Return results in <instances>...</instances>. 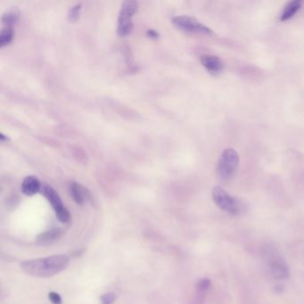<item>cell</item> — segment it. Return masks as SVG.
I'll return each instance as SVG.
<instances>
[{"mask_svg": "<svg viewBox=\"0 0 304 304\" xmlns=\"http://www.w3.org/2000/svg\"><path fill=\"white\" fill-rule=\"evenodd\" d=\"M13 39V27L4 26L0 32V47L4 48L10 44Z\"/></svg>", "mask_w": 304, "mask_h": 304, "instance_id": "cell-14", "label": "cell"}, {"mask_svg": "<svg viewBox=\"0 0 304 304\" xmlns=\"http://www.w3.org/2000/svg\"><path fill=\"white\" fill-rule=\"evenodd\" d=\"M41 186L42 185L40 184L38 178L34 176H28L22 181L21 190L25 195L31 196V195L37 194L38 192H40Z\"/></svg>", "mask_w": 304, "mask_h": 304, "instance_id": "cell-10", "label": "cell"}, {"mask_svg": "<svg viewBox=\"0 0 304 304\" xmlns=\"http://www.w3.org/2000/svg\"><path fill=\"white\" fill-rule=\"evenodd\" d=\"M301 7H302V1H300V0L291 1L290 3H288L286 5V7L281 13L280 20L285 22V21H287V20L291 19L292 17H294L295 14L300 10Z\"/></svg>", "mask_w": 304, "mask_h": 304, "instance_id": "cell-11", "label": "cell"}, {"mask_svg": "<svg viewBox=\"0 0 304 304\" xmlns=\"http://www.w3.org/2000/svg\"><path fill=\"white\" fill-rule=\"evenodd\" d=\"M269 267L274 278L286 279L289 277V269L286 262L279 256L272 255L269 258Z\"/></svg>", "mask_w": 304, "mask_h": 304, "instance_id": "cell-7", "label": "cell"}, {"mask_svg": "<svg viewBox=\"0 0 304 304\" xmlns=\"http://www.w3.org/2000/svg\"><path fill=\"white\" fill-rule=\"evenodd\" d=\"M212 199L218 207L224 212L236 215L240 212V203L237 198L231 196L225 190L216 186L212 190Z\"/></svg>", "mask_w": 304, "mask_h": 304, "instance_id": "cell-5", "label": "cell"}, {"mask_svg": "<svg viewBox=\"0 0 304 304\" xmlns=\"http://www.w3.org/2000/svg\"><path fill=\"white\" fill-rule=\"evenodd\" d=\"M116 301L115 293H107L101 296L102 304H114Z\"/></svg>", "mask_w": 304, "mask_h": 304, "instance_id": "cell-16", "label": "cell"}, {"mask_svg": "<svg viewBox=\"0 0 304 304\" xmlns=\"http://www.w3.org/2000/svg\"><path fill=\"white\" fill-rule=\"evenodd\" d=\"M40 192L47 198L50 204L52 205L58 221L62 222V223H67L68 221H70V218H71L70 213L68 212L66 208L63 206L62 200L60 198L59 194L56 190L54 189L52 186L47 185V184H43L41 186Z\"/></svg>", "mask_w": 304, "mask_h": 304, "instance_id": "cell-3", "label": "cell"}, {"mask_svg": "<svg viewBox=\"0 0 304 304\" xmlns=\"http://www.w3.org/2000/svg\"><path fill=\"white\" fill-rule=\"evenodd\" d=\"M211 287V280L208 278H203L201 280H199L196 285L197 289L200 291H206Z\"/></svg>", "mask_w": 304, "mask_h": 304, "instance_id": "cell-17", "label": "cell"}, {"mask_svg": "<svg viewBox=\"0 0 304 304\" xmlns=\"http://www.w3.org/2000/svg\"><path fill=\"white\" fill-rule=\"evenodd\" d=\"M138 4L136 1H125L120 10L117 23V33L121 37H125L131 33L133 30L132 17L137 13Z\"/></svg>", "mask_w": 304, "mask_h": 304, "instance_id": "cell-2", "label": "cell"}, {"mask_svg": "<svg viewBox=\"0 0 304 304\" xmlns=\"http://www.w3.org/2000/svg\"><path fill=\"white\" fill-rule=\"evenodd\" d=\"M201 63L210 73L217 75L224 69V63L220 58L212 55H203L201 57Z\"/></svg>", "mask_w": 304, "mask_h": 304, "instance_id": "cell-8", "label": "cell"}, {"mask_svg": "<svg viewBox=\"0 0 304 304\" xmlns=\"http://www.w3.org/2000/svg\"><path fill=\"white\" fill-rule=\"evenodd\" d=\"M62 235L61 230L58 229H50L48 231H45L43 233L40 234L37 238V242L40 244H47L50 243L54 242L60 238Z\"/></svg>", "mask_w": 304, "mask_h": 304, "instance_id": "cell-12", "label": "cell"}, {"mask_svg": "<svg viewBox=\"0 0 304 304\" xmlns=\"http://www.w3.org/2000/svg\"><path fill=\"white\" fill-rule=\"evenodd\" d=\"M172 22L175 26L182 31L192 33H202V34H212V31L196 19L190 16H176L172 19Z\"/></svg>", "mask_w": 304, "mask_h": 304, "instance_id": "cell-6", "label": "cell"}, {"mask_svg": "<svg viewBox=\"0 0 304 304\" xmlns=\"http://www.w3.org/2000/svg\"><path fill=\"white\" fill-rule=\"evenodd\" d=\"M49 298L50 302L53 304H62L61 296L56 292H50L49 294Z\"/></svg>", "mask_w": 304, "mask_h": 304, "instance_id": "cell-18", "label": "cell"}, {"mask_svg": "<svg viewBox=\"0 0 304 304\" xmlns=\"http://www.w3.org/2000/svg\"><path fill=\"white\" fill-rule=\"evenodd\" d=\"M80 11H81V4H76L72 5L68 13L69 20L71 22H77L80 15Z\"/></svg>", "mask_w": 304, "mask_h": 304, "instance_id": "cell-15", "label": "cell"}, {"mask_svg": "<svg viewBox=\"0 0 304 304\" xmlns=\"http://www.w3.org/2000/svg\"><path fill=\"white\" fill-rule=\"evenodd\" d=\"M147 34L151 38H154V39H157L158 38V33L156 32V31H154V30H148L147 31Z\"/></svg>", "mask_w": 304, "mask_h": 304, "instance_id": "cell-19", "label": "cell"}, {"mask_svg": "<svg viewBox=\"0 0 304 304\" xmlns=\"http://www.w3.org/2000/svg\"><path fill=\"white\" fill-rule=\"evenodd\" d=\"M69 261V257L64 254L49 256L35 260H25L21 263V269L32 277L49 278L66 269Z\"/></svg>", "mask_w": 304, "mask_h": 304, "instance_id": "cell-1", "label": "cell"}, {"mask_svg": "<svg viewBox=\"0 0 304 304\" xmlns=\"http://www.w3.org/2000/svg\"><path fill=\"white\" fill-rule=\"evenodd\" d=\"M0 137H1V140H2V141H4V140H6V141H7V140H8V138L4 137V135H3V134H1Z\"/></svg>", "mask_w": 304, "mask_h": 304, "instance_id": "cell-20", "label": "cell"}, {"mask_svg": "<svg viewBox=\"0 0 304 304\" xmlns=\"http://www.w3.org/2000/svg\"><path fill=\"white\" fill-rule=\"evenodd\" d=\"M70 193L74 202L78 204H83L86 201L90 198L88 190L77 182H71L70 184Z\"/></svg>", "mask_w": 304, "mask_h": 304, "instance_id": "cell-9", "label": "cell"}, {"mask_svg": "<svg viewBox=\"0 0 304 304\" xmlns=\"http://www.w3.org/2000/svg\"><path fill=\"white\" fill-rule=\"evenodd\" d=\"M239 163V157L236 151L232 148L226 149L218 163L217 172L222 180H228L236 172Z\"/></svg>", "mask_w": 304, "mask_h": 304, "instance_id": "cell-4", "label": "cell"}, {"mask_svg": "<svg viewBox=\"0 0 304 304\" xmlns=\"http://www.w3.org/2000/svg\"><path fill=\"white\" fill-rule=\"evenodd\" d=\"M19 17L20 11L16 7L8 9L2 15V23L4 26L13 27L18 22Z\"/></svg>", "mask_w": 304, "mask_h": 304, "instance_id": "cell-13", "label": "cell"}]
</instances>
